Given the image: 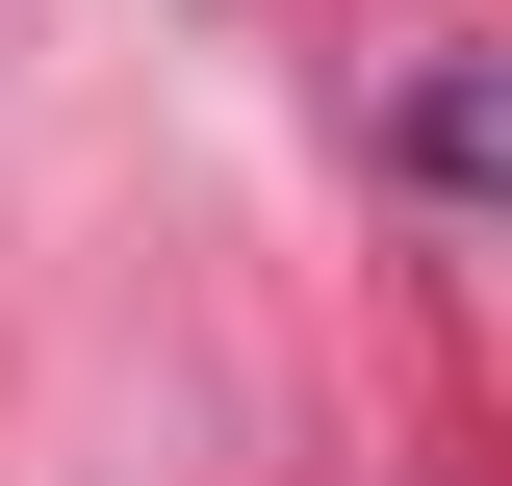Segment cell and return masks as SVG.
Listing matches in <instances>:
<instances>
[{"label":"cell","instance_id":"1","mask_svg":"<svg viewBox=\"0 0 512 486\" xmlns=\"http://www.w3.org/2000/svg\"><path fill=\"white\" fill-rule=\"evenodd\" d=\"M384 154H410L436 205H512V52H436L410 103H384Z\"/></svg>","mask_w":512,"mask_h":486}]
</instances>
